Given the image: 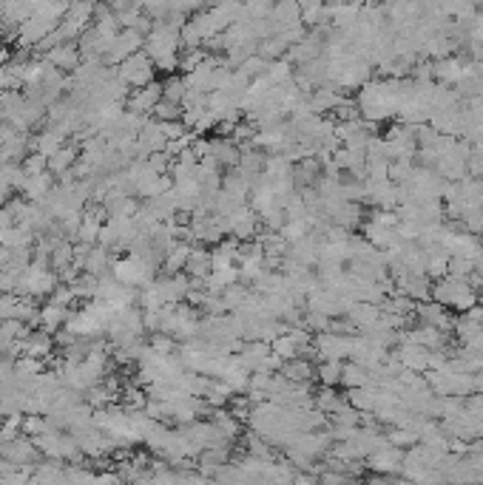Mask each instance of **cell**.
<instances>
[{"label": "cell", "instance_id": "obj_12", "mask_svg": "<svg viewBox=\"0 0 483 485\" xmlns=\"http://www.w3.org/2000/svg\"><path fill=\"white\" fill-rule=\"evenodd\" d=\"M341 369H344V361H321L316 366V378L324 386H338L341 383Z\"/></svg>", "mask_w": 483, "mask_h": 485}, {"label": "cell", "instance_id": "obj_15", "mask_svg": "<svg viewBox=\"0 0 483 485\" xmlns=\"http://www.w3.org/2000/svg\"><path fill=\"white\" fill-rule=\"evenodd\" d=\"M46 429H48V423L40 420V417H28V420H26V432H31V435H40V432H46Z\"/></svg>", "mask_w": 483, "mask_h": 485}, {"label": "cell", "instance_id": "obj_9", "mask_svg": "<svg viewBox=\"0 0 483 485\" xmlns=\"http://www.w3.org/2000/svg\"><path fill=\"white\" fill-rule=\"evenodd\" d=\"M66 318H68V312H66V304H57V301H51L48 307H43V309H40V315H37V324H40L46 332H54L60 324H66Z\"/></svg>", "mask_w": 483, "mask_h": 485}, {"label": "cell", "instance_id": "obj_4", "mask_svg": "<svg viewBox=\"0 0 483 485\" xmlns=\"http://www.w3.org/2000/svg\"><path fill=\"white\" fill-rule=\"evenodd\" d=\"M154 275V264H148L142 255H131V258H120L114 264V278L123 281L125 287H140V284H151Z\"/></svg>", "mask_w": 483, "mask_h": 485}, {"label": "cell", "instance_id": "obj_10", "mask_svg": "<svg viewBox=\"0 0 483 485\" xmlns=\"http://www.w3.org/2000/svg\"><path fill=\"white\" fill-rule=\"evenodd\" d=\"M23 191H26V199H28V202H43V199L48 196V191H51V179H48V174L26 176Z\"/></svg>", "mask_w": 483, "mask_h": 485}, {"label": "cell", "instance_id": "obj_1", "mask_svg": "<svg viewBox=\"0 0 483 485\" xmlns=\"http://www.w3.org/2000/svg\"><path fill=\"white\" fill-rule=\"evenodd\" d=\"M467 281H469V278H458V275H450V272H447V275H441V278L432 284L430 298L438 301V304H444V307H455V309L467 312L469 307L478 304V292H475V287H469Z\"/></svg>", "mask_w": 483, "mask_h": 485}, {"label": "cell", "instance_id": "obj_6", "mask_svg": "<svg viewBox=\"0 0 483 485\" xmlns=\"http://www.w3.org/2000/svg\"><path fill=\"white\" fill-rule=\"evenodd\" d=\"M162 100V82H148V85H142V88H134V94H131V100H128V108L131 111H137V114H151L154 111V105Z\"/></svg>", "mask_w": 483, "mask_h": 485}, {"label": "cell", "instance_id": "obj_5", "mask_svg": "<svg viewBox=\"0 0 483 485\" xmlns=\"http://www.w3.org/2000/svg\"><path fill=\"white\" fill-rule=\"evenodd\" d=\"M46 60L60 71H74L80 65V60H83V51H80L77 43H60V46L46 51Z\"/></svg>", "mask_w": 483, "mask_h": 485}, {"label": "cell", "instance_id": "obj_3", "mask_svg": "<svg viewBox=\"0 0 483 485\" xmlns=\"http://www.w3.org/2000/svg\"><path fill=\"white\" fill-rule=\"evenodd\" d=\"M145 46V34L142 31H137V28H120L117 34H114V40L108 43V48H105V65H120L128 54H134V51H140Z\"/></svg>", "mask_w": 483, "mask_h": 485}, {"label": "cell", "instance_id": "obj_13", "mask_svg": "<svg viewBox=\"0 0 483 485\" xmlns=\"http://www.w3.org/2000/svg\"><path fill=\"white\" fill-rule=\"evenodd\" d=\"M188 255H191V247L188 244H174L171 250H168V261H165V270H171V272H177V270H182L185 264H188Z\"/></svg>", "mask_w": 483, "mask_h": 485}, {"label": "cell", "instance_id": "obj_11", "mask_svg": "<svg viewBox=\"0 0 483 485\" xmlns=\"http://www.w3.org/2000/svg\"><path fill=\"white\" fill-rule=\"evenodd\" d=\"M74 165H77V148L60 145V148L48 156V168H51L54 174H66V171H71Z\"/></svg>", "mask_w": 483, "mask_h": 485}, {"label": "cell", "instance_id": "obj_8", "mask_svg": "<svg viewBox=\"0 0 483 485\" xmlns=\"http://www.w3.org/2000/svg\"><path fill=\"white\" fill-rule=\"evenodd\" d=\"M341 383H344L347 389L370 386V383H373V380H370V366H364V363H358V361L344 363V369H341Z\"/></svg>", "mask_w": 483, "mask_h": 485}, {"label": "cell", "instance_id": "obj_2", "mask_svg": "<svg viewBox=\"0 0 483 485\" xmlns=\"http://www.w3.org/2000/svg\"><path fill=\"white\" fill-rule=\"evenodd\" d=\"M117 68V77L128 85V88H142V85H148L151 80H154V74H157V65H154V60L148 57V54H142V51H134V54H128L120 65H114Z\"/></svg>", "mask_w": 483, "mask_h": 485}, {"label": "cell", "instance_id": "obj_7", "mask_svg": "<svg viewBox=\"0 0 483 485\" xmlns=\"http://www.w3.org/2000/svg\"><path fill=\"white\" fill-rule=\"evenodd\" d=\"M341 100H344V97H341L338 91H333V88L321 85V88H316V91H313V97H310V111H313V114H327V111H336Z\"/></svg>", "mask_w": 483, "mask_h": 485}, {"label": "cell", "instance_id": "obj_14", "mask_svg": "<svg viewBox=\"0 0 483 485\" xmlns=\"http://www.w3.org/2000/svg\"><path fill=\"white\" fill-rule=\"evenodd\" d=\"M60 142H63V128L60 131H46L40 139H37V154H43L46 159L60 148Z\"/></svg>", "mask_w": 483, "mask_h": 485}]
</instances>
